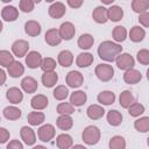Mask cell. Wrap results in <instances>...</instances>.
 Masks as SVG:
<instances>
[{
    "mask_svg": "<svg viewBox=\"0 0 149 149\" xmlns=\"http://www.w3.org/2000/svg\"><path fill=\"white\" fill-rule=\"evenodd\" d=\"M122 47L112 41H104L98 47V55L106 62H113L121 54Z\"/></svg>",
    "mask_w": 149,
    "mask_h": 149,
    "instance_id": "cell-1",
    "label": "cell"
},
{
    "mask_svg": "<svg viewBox=\"0 0 149 149\" xmlns=\"http://www.w3.org/2000/svg\"><path fill=\"white\" fill-rule=\"evenodd\" d=\"M81 137H83V141L88 146L97 144L100 140V130L95 126H87L83 130Z\"/></svg>",
    "mask_w": 149,
    "mask_h": 149,
    "instance_id": "cell-2",
    "label": "cell"
},
{
    "mask_svg": "<svg viewBox=\"0 0 149 149\" xmlns=\"http://www.w3.org/2000/svg\"><path fill=\"white\" fill-rule=\"evenodd\" d=\"M114 69L108 64H99L95 68V76L101 81H108L113 78Z\"/></svg>",
    "mask_w": 149,
    "mask_h": 149,
    "instance_id": "cell-3",
    "label": "cell"
},
{
    "mask_svg": "<svg viewBox=\"0 0 149 149\" xmlns=\"http://www.w3.org/2000/svg\"><path fill=\"white\" fill-rule=\"evenodd\" d=\"M115 63H116V65H118L119 69L127 71L129 69H133V66L135 64V61H134V58H133L132 55L125 52V54H121V55H119L116 57Z\"/></svg>",
    "mask_w": 149,
    "mask_h": 149,
    "instance_id": "cell-4",
    "label": "cell"
},
{
    "mask_svg": "<svg viewBox=\"0 0 149 149\" xmlns=\"http://www.w3.org/2000/svg\"><path fill=\"white\" fill-rule=\"evenodd\" d=\"M37 135H38V139L43 142H49L50 140H52V137L55 136V127L52 125H43L42 127L38 128V132H37Z\"/></svg>",
    "mask_w": 149,
    "mask_h": 149,
    "instance_id": "cell-5",
    "label": "cell"
},
{
    "mask_svg": "<svg viewBox=\"0 0 149 149\" xmlns=\"http://www.w3.org/2000/svg\"><path fill=\"white\" fill-rule=\"evenodd\" d=\"M58 33H59V36H61L62 40L69 41L74 36L76 29H74V26L71 22H64V23L61 24V27L58 29Z\"/></svg>",
    "mask_w": 149,
    "mask_h": 149,
    "instance_id": "cell-6",
    "label": "cell"
},
{
    "mask_svg": "<svg viewBox=\"0 0 149 149\" xmlns=\"http://www.w3.org/2000/svg\"><path fill=\"white\" fill-rule=\"evenodd\" d=\"M29 49V44L24 40H17L12 44V51L16 57H23L26 56L27 51Z\"/></svg>",
    "mask_w": 149,
    "mask_h": 149,
    "instance_id": "cell-7",
    "label": "cell"
},
{
    "mask_svg": "<svg viewBox=\"0 0 149 149\" xmlns=\"http://www.w3.org/2000/svg\"><path fill=\"white\" fill-rule=\"evenodd\" d=\"M66 84L70 86V87H73V88H76V87H79L81 84H83V81H84V77H83V74L80 73V72H78V71H70L68 74H66Z\"/></svg>",
    "mask_w": 149,
    "mask_h": 149,
    "instance_id": "cell-8",
    "label": "cell"
},
{
    "mask_svg": "<svg viewBox=\"0 0 149 149\" xmlns=\"http://www.w3.org/2000/svg\"><path fill=\"white\" fill-rule=\"evenodd\" d=\"M42 56L37 51H30L26 57V64L30 69H36L42 64Z\"/></svg>",
    "mask_w": 149,
    "mask_h": 149,
    "instance_id": "cell-9",
    "label": "cell"
},
{
    "mask_svg": "<svg viewBox=\"0 0 149 149\" xmlns=\"http://www.w3.org/2000/svg\"><path fill=\"white\" fill-rule=\"evenodd\" d=\"M20 135H21V139L23 140V142L28 146H33L36 142V135H35L34 130L28 126H23L21 128Z\"/></svg>",
    "mask_w": 149,
    "mask_h": 149,
    "instance_id": "cell-10",
    "label": "cell"
},
{
    "mask_svg": "<svg viewBox=\"0 0 149 149\" xmlns=\"http://www.w3.org/2000/svg\"><path fill=\"white\" fill-rule=\"evenodd\" d=\"M65 5L63 3V2H59V1H57V2H54L50 7H49V10H48V13H49V15L51 16V17H54V19H61L64 14H65Z\"/></svg>",
    "mask_w": 149,
    "mask_h": 149,
    "instance_id": "cell-11",
    "label": "cell"
},
{
    "mask_svg": "<svg viewBox=\"0 0 149 149\" xmlns=\"http://www.w3.org/2000/svg\"><path fill=\"white\" fill-rule=\"evenodd\" d=\"M44 38H45V42L51 47L58 45L61 43V41H62V38L59 36V33H58V30L56 28H51V29L47 30Z\"/></svg>",
    "mask_w": 149,
    "mask_h": 149,
    "instance_id": "cell-12",
    "label": "cell"
},
{
    "mask_svg": "<svg viewBox=\"0 0 149 149\" xmlns=\"http://www.w3.org/2000/svg\"><path fill=\"white\" fill-rule=\"evenodd\" d=\"M142 79V74L139 70L136 69H129L125 72L123 74V80L127 83V84H137L140 80Z\"/></svg>",
    "mask_w": 149,
    "mask_h": 149,
    "instance_id": "cell-13",
    "label": "cell"
},
{
    "mask_svg": "<svg viewBox=\"0 0 149 149\" xmlns=\"http://www.w3.org/2000/svg\"><path fill=\"white\" fill-rule=\"evenodd\" d=\"M6 98L12 104H20L23 99V93L17 87H10L6 92Z\"/></svg>",
    "mask_w": 149,
    "mask_h": 149,
    "instance_id": "cell-14",
    "label": "cell"
},
{
    "mask_svg": "<svg viewBox=\"0 0 149 149\" xmlns=\"http://www.w3.org/2000/svg\"><path fill=\"white\" fill-rule=\"evenodd\" d=\"M92 17L97 23H106L108 20V15H107V8H105L104 6H98L94 8L93 13H92Z\"/></svg>",
    "mask_w": 149,
    "mask_h": 149,
    "instance_id": "cell-15",
    "label": "cell"
},
{
    "mask_svg": "<svg viewBox=\"0 0 149 149\" xmlns=\"http://www.w3.org/2000/svg\"><path fill=\"white\" fill-rule=\"evenodd\" d=\"M19 16V10L14 6H5L1 10V17L5 21H15Z\"/></svg>",
    "mask_w": 149,
    "mask_h": 149,
    "instance_id": "cell-16",
    "label": "cell"
},
{
    "mask_svg": "<svg viewBox=\"0 0 149 149\" xmlns=\"http://www.w3.org/2000/svg\"><path fill=\"white\" fill-rule=\"evenodd\" d=\"M24 31L29 36H38L41 34V24L34 20L27 21L24 24Z\"/></svg>",
    "mask_w": 149,
    "mask_h": 149,
    "instance_id": "cell-17",
    "label": "cell"
},
{
    "mask_svg": "<svg viewBox=\"0 0 149 149\" xmlns=\"http://www.w3.org/2000/svg\"><path fill=\"white\" fill-rule=\"evenodd\" d=\"M107 15H108V20L114 21V22H118V21H120L122 19L123 10H122V8L120 6L113 5L109 8H107Z\"/></svg>",
    "mask_w": 149,
    "mask_h": 149,
    "instance_id": "cell-18",
    "label": "cell"
},
{
    "mask_svg": "<svg viewBox=\"0 0 149 149\" xmlns=\"http://www.w3.org/2000/svg\"><path fill=\"white\" fill-rule=\"evenodd\" d=\"M48 98L43 94H37V95H34L30 100V105L34 109H43L48 106Z\"/></svg>",
    "mask_w": 149,
    "mask_h": 149,
    "instance_id": "cell-19",
    "label": "cell"
},
{
    "mask_svg": "<svg viewBox=\"0 0 149 149\" xmlns=\"http://www.w3.org/2000/svg\"><path fill=\"white\" fill-rule=\"evenodd\" d=\"M86 113H87V116H88L90 119H92V120H98V119H100V118L104 116L105 109H104L101 106H99V105H91V106L87 107Z\"/></svg>",
    "mask_w": 149,
    "mask_h": 149,
    "instance_id": "cell-20",
    "label": "cell"
},
{
    "mask_svg": "<svg viewBox=\"0 0 149 149\" xmlns=\"http://www.w3.org/2000/svg\"><path fill=\"white\" fill-rule=\"evenodd\" d=\"M21 86L23 88L24 92L27 93H34L36 90H37V81L33 78V77H24L21 81Z\"/></svg>",
    "mask_w": 149,
    "mask_h": 149,
    "instance_id": "cell-21",
    "label": "cell"
},
{
    "mask_svg": "<svg viewBox=\"0 0 149 149\" xmlns=\"http://www.w3.org/2000/svg\"><path fill=\"white\" fill-rule=\"evenodd\" d=\"M93 63V55L90 52H81L76 59V64L79 68H87Z\"/></svg>",
    "mask_w": 149,
    "mask_h": 149,
    "instance_id": "cell-22",
    "label": "cell"
},
{
    "mask_svg": "<svg viewBox=\"0 0 149 149\" xmlns=\"http://www.w3.org/2000/svg\"><path fill=\"white\" fill-rule=\"evenodd\" d=\"M119 101H120V106L123 107V108H129L130 105H133L135 102V98L134 95L132 94L130 91H123L121 92L120 94V98H119Z\"/></svg>",
    "mask_w": 149,
    "mask_h": 149,
    "instance_id": "cell-23",
    "label": "cell"
},
{
    "mask_svg": "<svg viewBox=\"0 0 149 149\" xmlns=\"http://www.w3.org/2000/svg\"><path fill=\"white\" fill-rule=\"evenodd\" d=\"M57 59H58V63H59L62 66L68 68V66H70V65L72 64V62H73V55H72V52L69 51V50H63V51H61V52L58 54Z\"/></svg>",
    "mask_w": 149,
    "mask_h": 149,
    "instance_id": "cell-24",
    "label": "cell"
},
{
    "mask_svg": "<svg viewBox=\"0 0 149 149\" xmlns=\"http://www.w3.org/2000/svg\"><path fill=\"white\" fill-rule=\"evenodd\" d=\"M86 100L87 95L84 91H76L70 97V104H72L73 106H81L86 102Z\"/></svg>",
    "mask_w": 149,
    "mask_h": 149,
    "instance_id": "cell-25",
    "label": "cell"
},
{
    "mask_svg": "<svg viewBox=\"0 0 149 149\" xmlns=\"http://www.w3.org/2000/svg\"><path fill=\"white\" fill-rule=\"evenodd\" d=\"M146 36V31L143 28H141L140 26H134L130 31H129V38L130 41L137 43V42H141Z\"/></svg>",
    "mask_w": 149,
    "mask_h": 149,
    "instance_id": "cell-26",
    "label": "cell"
},
{
    "mask_svg": "<svg viewBox=\"0 0 149 149\" xmlns=\"http://www.w3.org/2000/svg\"><path fill=\"white\" fill-rule=\"evenodd\" d=\"M73 141L69 134H61L56 139V144L59 149H69L72 146Z\"/></svg>",
    "mask_w": 149,
    "mask_h": 149,
    "instance_id": "cell-27",
    "label": "cell"
},
{
    "mask_svg": "<svg viewBox=\"0 0 149 149\" xmlns=\"http://www.w3.org/2000/svg\"><path fill=\"white\" fill-rule=\"evenodd\" d=\"M58 80V74L52 71V72H44L42 74V84L45 87H52Z\"/></svg>",
    "mask_w": 149,
    "mask_h": 149,
    "instance_id": "cell-28",
    "label": "cell"
},
{
    "mask_svg": "<svg viewBox=\"0 0 149 149\" xmlns=\"http://www.w3.org/2000/svg\"><path fill=\"white\" fill-rule=\"evenodd\" d=\"M57 127L62 130H69L72 126H73V120L70 115H61L58 116V119L56 120Z\"/></svg>",
    "mask_w": 149,
    "mask_h": 149,
    "instance_id": "cell-29",
    "label": "cell"
},
{
    "mask_svg": "<svg viewBox=\"0 0 149 149\" xmlns=\"http://www.w3.org/2000/svg\"><path fill=\"white\" fill-rule=\"evenodd\" d=\"M93 43H94V38L91 34H83L78 38V47L83 50L90 49L93 45Z\"/></svg>",
    "mask_w": 149,
    "mask_h": 149,
    "instance_id": "cell-30",
    "label": "cell"
},
{
    "mask_svg": "<svg viewBox=\"0 0 149 149\" xmlns=\"http://www.w3.org/2000/svg\"><path fill=\"white\" fill-rule=\"evenodd\" d=\"M23 72H24V66L20 62H14L13 64L8 66V74L13 78H17L22 76Z\"/></svg>",
    "mask_w": 149,
    "mask_h": 149,
    "instance_id": "cell-31",
    "label": "cell"
},
{
    "mask_svg": "<svg viewBox=\"0 0 149 149\" xmlns=\"http://www.w3.org/2000/svg\"><path fill=\"white\" fill-rule=\"evenodd\" d=\"M98 101L102 105H111L115 101V94L112 91H102L98 94Z\"/></svg>",
    "mask_w": 149,
    "mask_h": 149,
    "instance_id": "cell-32",
    "label": "cell"
},
{
    "mask_svg": "<svg viewBox=\"0 0 149 149\" xmlns=\"http://www.w3.org/2000/svg\"><path fill=\"white\" fill-rule=\"evenodd\" d=\"M3 116L8 120H17L21 116V109L14 106H8L3 109Z\"/></svg>",
    "mask_w": 149,
    "mask_h": 149,
    "instance_id": "cell-33",
    "label": "cell"
},
{
    "mask_svg": "<svg viewBox=\"0 0 149 149\" xmlns=\"http://www.w3.org/2000/svg\"><path fill=\"white\" fill-rule=\"evenodd\" d=\"M45 119V115L42 113V112H30L27 116V120L28 122L31 125V126H38L41 125Z\"/></svg>",
    "mask_w": 149,
    "mask_h": 149,
    "instance_id": "cell-34",
    "label": "cell"
},
{
    "mask_svg": "<svg viewBox=\"0 0 149 149\" xmlns=\"http://www.w3.org/2000/svg\"><path fill=\"white\" fill-rule=\"evenodd\" d=\"M107 121L111 126H119L122 122V114L116 109H112L107 113Z\"/></svg>",
    "mask_w": 149,
    "mask_h": 149,
    "instance_id": "cell-35",
    "label": "cell"
},
{
    "mask_svg": "<svg viewBox=\"0 0 149 149\" xmlns=\"http://www.w3.org/2000/svg\"><path fill=\"white\" fill-rule=\"evenodd\" d=\"M134 127L137 132H141V133L149 132V116H143L137 119L134 122Z\"/></svg>",
    "mask_w": 149,
    "mask_h": 149,
    "instance_id": "cell-36",
    "label": "cell"
},
{
    "mask_svg": "<svg viewBox=\"0 0 149 149\" xmlns=\"http://www.w3.org/2000/svg\"><path fill=\"white\" fill-rule=\"evenodd\" d=\"M108 147H109V149H125L126 148V141L122 136L115 135L109 140Z\"/></svg>",
    "mask_w": 149,
    "mask_h": 149,
    "instance_id": "cell-37",
    "label": "cell"
},
{
    "mask_svg": "<svg viewBox=\"0 0 149 149\" xmlns=\"http://www.w3.org/2000/svg\"><path fill=\"white\" fill-rule=\"evenodd\" d=\"M132 8L136 13H144L149 8V1L148 0H134L132 2Z\"/></svg>",
    "mask_w": 149,
    "mask_h": 149,
    "instance_id": "cell-38",
    "label": "cell"
},
{
    "mask_svg": "<svg viewBox=\"0 0 149 149\" xmlns=\"http://www.w3.org/2000/svg\"><path fill=\"white\" fill-rule=\"evenodd\" d=\"M14 62H15L14 57L9 51H7V50H1L0 51V64H1V66H3V68L7 66L8 68Z\"/></svg>",
    "mask_w": 149,
    "mask_h": 149,
    "instance_id": "cell-39",
    "label": "cell"
},
{
    "mask_svg": "<svg viewBox=\"0 0 149 149\" xmlns=\"http://www.w3.org/2000/svg\"><path fill=\"white\" fill-rule=\"evenodd\" d=\"M127 37V30L122 26H116L113 29V38L116 42H123Z\"/></svg>",
    "mask_w": 149,
    "mask_h": 149,
    "instance_id": "cell-40",
    "label": "cell"
},
{
    "mask_svg": "<svg viewBox=\"0 0 149 149\" xmlns=\"http://www.w3.org/2000/svg\"><path fill=\"white\" fill-rule=\"evenodd\" d=\"M74 112V107L72 104L69 102H61L57 106V113L61 115H70Z\"/></svg>",
    "mask_w": 149,
    "mask_h": 149,
    "instance_id": "cell-41",
    "label": "cell"
},
{
    "mask_svg": "<svg viewBox=\"0 0 149 149\" xmlns=\"http://www.w3.org/2000/svg\"><path fill=\"white\" fill-rule=\"evenodd\" d=\"M55 68H56V61L54 58H50V57L43 58L42 64H41V69L44 72H52L55 70Z\"/></svg>",
    "mask_w": 149,
    "mask_h": 149,
    "instance_id": "cell-42",
    "label": "cell"
},
{
    "mask_svg": "<svg viewBox=\"0 0 149 149\" xmlns=\"http://www.w3.org/2000/svg\"><path fill=\"white\" fill-rule=\"evenodd\" d=\"M52 94H54L55 99H57V100H64V99H66V97L69 94V90L64 85H59V86H57L54 90V93Z\"/></svg>",
    "mask_w": 149,
    "mask_h": 149,
    "instance_id": "cell-43",
    "label": "cell"
},
{
    "mask_svg": "<svg viewBox=\"0 0 149 149\" xmlns=\"http://www.w3.org/2000/svg\"><path fill=\"white\" fill-rule=\"evenodd\" d=\"M143 112H144V106L141 105V104H139V102H134L128 108V113L132 116H140Z\"/></svg>",
    "mask_w": 149,
    "mask_h": 149,
    "instance_id": "cell-44",
    "label": "cell"
},
{
    "mask_svg": "<svg viewBox=\"0 0 149 149\" xmlns=\"http://www.w3.org/2000/svg\"><path fill=\"white\" fill-rule=\"evenodd\" d=\"M137 61L143 64V65H149V50L147 49H141L140 51H137Z\"/></svg>",
    "mask_w": 149,
    "mask_h": 149,
    "instance_id": "cell-45",
    "label": "cell"
},
{
    "mask_svg": "<svg viewBox=\"0 0 149 149\" xmlns=\"http://www.w3.org/2000/svg\"><path fill=\"white\" fill-rule=\"evenodd\" d=\"M34 5H35V2H34L33 0H21L20 3H19L20 9H21L22 12H24V13L31 12V10L34 9Z\"/></svg>",
    "mask_w": 149,
    "mask_h": 149,
    "instance_id": "cell-46",
    "label": "cell"
},
{
    "mask_svg": "<svg viewBox=\"0 0 149 149\" xmlns=\"http://www.w3.org/2000/svg\"><path fill=\"white\" fill-rule=\"evenodd\" d=\"M139 21L142 26L144 27H149V12H144V13H141L139 15Z\"/></svg>",
    "mask_w": 149,
    "mask_h": 149,
    "instance_id": "cell-47",
    "label": "cell"
},
{
    "mask_svg": "<svg viewBox=\"0 0 149 149\" xmlns=\"http://www.w3.org/2000/svg\"><path fill=\"white\" fill-rule=\"evenodd\" d=\"M6 149H23V146H22V143L19 140H12L7 144V148Z\"/></svg>",
    "mask_w": 149,
    "mask_h": 149,
    "instance_id": "cell-48",
    "label": "cell"
},
{
    "mask_svg": "<svg viewBox=\"0 0 149 149\" xmlns=\"http://www.w3.org/2000/svg\"><path fill=\"white\" fill-rule=\"evenodd\" d=\"M8 139H9V132L3 127L0 128V142L1 143H6Z\"/></svg>",
    "mask_w": 149,
    "mask_h": 149,
    "instance_id": "cell-49",
    "label": "cell"
},
{
    "mask_svg": "<svg viewBox=\"0 0 149 149\" xmlns=\"http://www.w3.org/2000/svg\"><path fill=\"white\" fill-rule=\"evenodd\" d=\"M68 5L72 8H79L83 5L81 0H68Z\"/></svg>",
    "mask_w": 149,
    "mask_h": 149,
    "instance_id": "cell-50",
    "label": "cell"
},
{
    "mask_svg": "<svg viewBox=\"0 0 149 149\" xmlns=\"http://www.w3.org/2000/svg\"><path fill=\"white\" fill-rule=\"evenodd\" d=\"M0 74H1V84H5V80H6V74H5V71L3 70H1L0 71Z\"/></svg>",
    "mask_w": 149,
    "mask_h": 149,
    "instance_id": "cell-51",
    "label": "cell"
},
{
    "mask_svg": "<svg viewBox=\"0 0 149 149\" xmlns=\"http://www.w3.org/2000/svg\"><path fill=\"white\" fill-rule=\"evenodd\" d=\"M72 149H86V147H84L81 144H76V146L72 147Z\"/></svg>",
    "mask_w": 149,
    "mask_h": 149,
    "instance_id": "cell-52",
    "label": "cell"
},
{
    "mask_svg": "<svg viewBox=\"0 0 149 149\" xmlns=\"http://www.w3.org/2000/svg\"><path fill=\"white\" fill-rule=\"evenodd\" d=\"M33 149H47V148L43 147V146H36V147H34Z\"/></svg>",
    "mask_w": 149,
    "mask_h": 149,
    "instance_id": "cell-53",
    "label": "cell"
},
{
    "mask_svg": "<svg viewBox=\"0 0 149 149\" xmlns=\"http://www.w3.org/2000/svg\"><path fill=\"white\" fill-rule=\"evenodd\" d=\"M102 2H104V3H112L113 1H111V0H104Z\"/></svg>",
    "mask_w": 149,
    "mask_h": 149,
    "instance_id": "cell-54",
    "label": "cell"
},
{
    "mask_svg": "<svg viewBox=\"0 0 149 149\" xmlns=\"http://www.w3.org/2000/svg\"><path fill=\"white\" fill-rule=\"evenodd\" d=\"M147 79H148V80H149V69H148V70H147Z\"/></svg>",
    "mask_w": 149,
    "mask_h": 149,
    "instance_id": "cell-55",
    "label": "cell"
},
{
    "mask_svg": "<svg viewBox=\"0 0 149 149\" xmlns=\"http://www.w3.org/2000/svg\"><path fill=\"white\" fill-rule=\"evenodd\" d=\"M147 143H148V146H149V137L147 139Z\"/></svg>",
    "mask_w": 149,
    "mask_h": 149,
    "instance_id": "cell-56",
    "label": "cell"
}]
</instances>
